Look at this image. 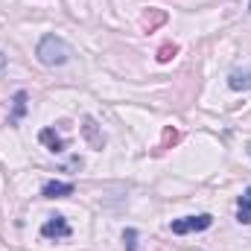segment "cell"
Returning a JSON list of instances; mask_svg holds the SVG:
<instances>
[{"label":"cell","instance_id":"obj_1","mask_svg":"<svg viewBox=\"0 0 251 251\" xmlns=\"http://www.w3.org/2000/svg\"><path fill=\"white\" fill-rule=\"evenodd\" d=\"M35 56H38V62L47 64V67H59V64H64L70 59V47H67V41L59 38V35H44L38 41Z\"/></svg>","mask_w":251,"mask_h":251},{"label":"cell","instance_id":"obj_11","mask_svg":"<svg viewBox=\"0 0 251 251\" xmlns=\"http://www.w3.org/2000/svg\"><path fill=\"white\" fill-rule=\"evenodd\" d=\"M3 62H6V59H3V56H0V67H3Z\"/></svg>","mask_w":251,"mask_h":251},{"label":"cell","instance_id":"obj_4","mask_svg":"<svg viewBox=\"0 0 251 251\" xmlns=\"http://www.w3.org/2000/svg\"><path fill=\"white\" fill-rule=\"evenodd\" d=\"M70 193H73V184H70V181H47L44 190H41L44 199H64V196H70Z\"/></svg>","mask_w":251,"mask_h":251},{"label":"cell","instance_id":"obj_8","mask_svg":"<svg viewBox=\"0 0 251 251\" xmlns=\"http://www.w3.org/2000/svg\"><path fill=\"white\" fill-rule=\"evenodd\" d=\"M24 111H26V94L21 91V94L15 97V114H12V120H18V117H21Z\"/></svg>","mask_w":251,"mask_h":251},{"label":"cell","instance_id":"obj_12","mask_svg":"<svg viewBox=\"0 0 251 251\" xmlns=\"http://www.w3.org/2000/svg\"><path fill=\"white\" fill-rule=\"evenodd\" d=\"M249 6H251V0H249Z\"/></svg>","mask_w":251,"mask_h":251},{"label":"cell","instance_id":"obj_10","mask_svg":"<svg viewBox=\"0 0 251 251\" xmlns=\"http://www.w3.org/2000/svg\"><path fill=\"white\" fill-rule=\"evenodd\" d=\"M173 56H176V47H170V44H167V47H161V50H158V62H170V59H173Z\"/></svg>","mask_w":251,"mask_h":251},{"label":"cell","instance_id":"obj_5","mask_svg":"<svg viewBox=\"0 0 251 251\" xmlns=\"http://www.w3.org/2000/svg\"><path fill=\"white\" fill-rule=\"evenodd\" d=\"M237 219L243 225H251V187L240 196V213H237Z\"/></svg>","mask_w":251,"mask_h":251},{"label":"cell","instance_id":"obj_2","mask_svg":"<svg viewBox=\"0 0 251 251\" xmlns=\"http://www.w3.org/2000/svg\"><path fill=\"white\" fill-rule=\"evenodd\" d=\"M210 225H213V216L210 213H199V216L176 219L170 228H173V234H196V231H207Z\"/></svg>","mask_w":251,"mask_h":251},{"label":"cell","instance_id":"obj_7","mask_svg":"<svg viewBox=\"0 0 251 251\" xmlns=\"http://www.w3.org/2000/svg\"><path fill=\"white\" fill-rule=\"evenodd\" d=\"M228 85H231L234 91H246V88H251V73H231Z\"/></svg>","mask_w":251,"mask_h":251},{"label":"cell","instance_id":"obj_3","mask_svg":"<svg viewBox=\"0 0 251 251\" xmlns=\"http://www.w3.org/2000/svg\"><path fill=\"white\" fill-rule=\"evenodd\" d=\"M41 234H44L47 240H64V237H70V225H67L64 216H50V219L41 225Z\"/></svg>","mask_w":251,"mask_h":251},{"label":"cell","instance_id":"obj_9","mask_svg":"<svg viewBox=\"0 0 251 251\" xmlns=\"http://www.w3.org/2000/svg\"><path fill=\"white\" fill-rule=\"evenodd\" d=\"M123 240H126V251H134V249H137V243H134V240H137V234H134L131 228L123 234Z\"/></svg>","mask_w":251,"mask_h":251},{"label":"cell","instance_id":"obj_6","mask_svg":"<svg viewBox=\"0 0 251 251\" xmlns=\"http://www.w3.org/2000/svg\"><path fill=\"white\" fill-rule=\"evenodd\" d=\"M41 143H47V146H50V149H53V152H62V137H59V134H56V131H53V128H44V131H41Z\"/></svg>","mask_w":251,"mask_h":251}]
</instances>
